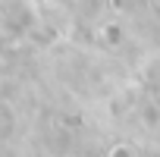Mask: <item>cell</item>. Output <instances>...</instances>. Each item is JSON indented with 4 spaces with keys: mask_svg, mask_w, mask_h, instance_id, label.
<instances>
[{
    "mask_svg": "<svg viewBox=\"0 0 160 157\" xmlns=\"http://www.w3.org/2000/svg\"><path fill=\"white\" fill-rule=\"evenodd\" d=\"M107 157H135V151H129V148H122V144H119V148H113Z\"/></svg>",
    "mask_w": 160,
    "mask_h": 157,
    "instance_id": "obj_1",
    "label": "cell"
}]
</instances>
